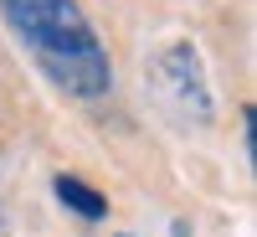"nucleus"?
Listing matches in <instances>:
<instances>
[{
  "instance_id": "obj_2",
  "label": "nucleus",
  "mask_w": 257,
  "mask_h": 237,
  "mask_svg": "<svg viewBox=\"0 0 257 237\" xmlns=\"http://www.w3.org/2000/svg\"><path fill=\"white\" fill-rule=\"evenodd\" d=\"M149 83H155V98L165 103L175 119H211V93H206V77H201V62L190 47H165L155 62H149Z\"/></svg>"
},
{
  "instance_id": "obj_4",
  "label": "nucleus",
  "mask_w": 257,
  "mask_h": 237,
  "mask_svg": "<svg viewBox=\"0 0 257 237\" xmlns=\"http://www.w3.org/2000/svg\"><path fill=\"white\" fill-rule=\"evenodd\" d=\"M0 227H6V217H0Z\"/></svg>"
},
{
  "instance_id": "obj_3",
  "label": "nucleus",
  "mask_w": 257,
  "mask_h": 237,
  "mask_svg": "<svg viewBox=\"0 0 257 237\" xmlns=\"http://www.w3.org/2000/svg\"><path fill=\"white\" fill-rule=\"evenodd\" d=\"M52 191L62 196V206H72L77 217H88V222H98V217H108V201H103V196H98L93 186H82L77 176H57V181H52Z\"/></svg>"
},
{
  "instance_id": "obj_1",
  "label": "nucleus",
  "mask_w": 257,
  "mask_h": 237,
  "mask_svg": "<svg viewBox=\"0 0 257 237\" xmlns=\"http://www.w3.org/2000/svg\"><path fill=\"white\" fill-rule=\"evenodd\" d=\"M0 16L11 21V31L26 41L36 67L62 93L98 98V93L113 88L108 52L98 47V36L88 26V16L77 11V0H0Z\"/></svg>"
}]
</instances>
